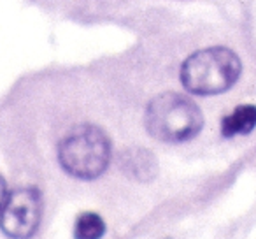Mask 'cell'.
Wrapping results in <instances>:
<instances>
[{
	"label": "cell",
	"mask_w": 256,
	"mask_h": 239,
	"mask_svg": "<svg viewBox=\"0 0 256 239\" xmlns=\"http://www.w3.org/2000/svg\"><path fill=\"white\" fill-rule=\"evenodd\" d=\"M58 160L74 178H98L110 160L109 137L95 125H78L58 146Z\"/></svg>",
	"instance_id": "3957f363"
},
{
	"label": "cell",
	"mask_w": 256,
	"mask_h": 239,
	"mask_svg": "<svg viewBox=\"0 0 256 239\" xmlns=\"http://www.w3.org/2000/svg\"><path fill=\"white\" fill-rule=\"evenodd\" d=\"M144 122L148 132L154 139L164 143H182L200 132L204 116L198 106L188 97L167 92L151 100Z\"/></svg>",
	"instance_id": "6da1fadb"
},
{
	"label": "cell",
	"mask_w": 256,
	"mask_h": 239,
	"mask_svg": "<svg viewBox=\"0 0 256 239\" xmlns=\"http://www.w3.org/2000/svg\"><path fill=\"white\" fill-rule=\"evenodd\" d=\"M106 232V223L95 213H84L78 218L74 227V239H100Z\"/></svg>",
	"instance_id": "52a82bcc"
},
{
	"label": "cell",
	"mask_w": 256,
	"mask_h": 239,
	"mask_svg": "<svg viewBox=\"0 0 256 239\" xmlns=\"http://www.w3.org/2000/svg\"><path fill=\"white\" fill-rule=\"evenodd\" d=\"M256 127V106H238L234 113L223 118L221 132L224 137H234L238 134H249Z\"/></svg>",
	"instance_id": "8992f818"
},
{
	"label": "cell",
	"mask_w": 256,
	"mask_h": 239,
	"mask_svg": "<svg viewBox=\"0 0 256 239\" xmlns=\"http://www.w3.org/2000/svg\"><path fill=\"white\" fill-rule=\"evenodd\" d=\"M120 167L130 178L137 181H150L156 176V158L144 148H130L120 155Z\"/></svg>",
	"instance_id": "5b68a950"
},
{
	"label": "cell",
	"mask_w": 256,
	"mask_h": 239,
	"mask_svg": "<svg viewBox=\"0 0 256 239\" xmlns=\"http://www.w3.org/2000/svg\"><path fill=\"white\" fill-rule=\"evenodd\" d=\"M42 202L36 188L14 190L6 199L0 214V227L12 239H28L39 227Z\"/></svg>",
	"instance_id": "277c9868"
},
{
	"label": "cell",
	"mask_w": 256,
	"mask_h": 239,
	"mask_svg": "<svg viewBox=\"0 0 256 239\" xmlns=\"http://www.w3.org/2000/svg\"><path fill=\"white\" fill-rule=\"evenodd\" d=\"M6 199H8V192H6V183H4V179L0 178V209H2V206H4Z\"/></svg>",
	"instance_id": "ba28073f"
},
{
	"label": "cell",
	"mask_w": 256,
	"mask_h": 239,
	"mask_svg": "<svg viewBox=\"0 0 256 239\" xmlns=\"http://www.w3.org/2000/svg\"><path fill=\"white\" fill-rule=\"evenodd\" d=\"M242 71L238 57L226 48L196 51L182 64L181 81L196 95H216L235 85Z\"/></svg>",
	"instance_id": "7a4b0ae2"
}]
</instances>
